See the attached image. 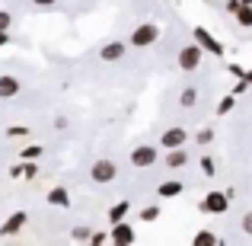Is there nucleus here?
I'll use <instances>...</instances> for the list:
<instances>
[{"instance_id":"nucleus-1","label":"nucleus","mask_w":252,"mask_h":246,"mask_svg":"<svg viewBox=\"0 0 252 246\" xmlns=\"http://www.w3.org/2000/svg\"><path fill=\"white\" fill-rule=\"evenodd\" d=\"M157 38H160V26H157V23H141L134 32H131L128 42L134 45V48H150Z\"/></svg>"},{"instance_id":"nucleus-2","label":"nucleus","mask_w":252,"mask_h":246,"mask_svg":"<svg viewBox=\"0 0 252 246\" xmlns=\"http://www.w3.org/2000/svg\"><path fill=\"white\" fill-rule=\"evenodd\" d=\"M201 55H204V48H201L198 42H191V45H185V48H179V68H182L185 74L198 70V64H201Z\"/></svg>"},{"instance_id":"nucleus-3","label":"nucleus","mask_w":252,"mask_h":246,"mask_svg":"<svg viewBox=\"0 0 252 246\" xmlns=\"http://www.w3.org/2000/svg\"><path fill=\"white\" fill-rule=\"evenodd\" d=\"M115 176H118V166H115V160H96V163L90 166V179H93V182H99V185L112 182Z\"/></svg>"},{"instance_id":"nucleus-4","label":"nucleus","mask_w":252,"mask_h":246,"mask_svg":"<svg viewBox=\"0 0 252 246\" xmlns=\"http://www.w3.org/2000/svg\"><path fill=\"white\" fill-rule=\"evenodd\" d=\"M198 208H201L204 214H223V211L230 208V195H223V192H208Z\"/></svg>"},{"instance_id":"nucleus-5","label":"nucleus","mask_w":252,"mask_h":246,"mask_svg":"<svg viewBox=\"0 0 252 246\" xmlns=\"http://www.w3.org/2000/svg\"><path fill=\"white\" fill-rule=\"evenodd\" d=\"M157 160H160V150L150 147V144H141V147L131 150V163H134L137 170H147V166H154Z\"/></svg>"},{"instance_id":"nucleus-6","label":"nucleus","mask_w":252,"mask_h":246,"mask_svg":"<svg viewBox=\"0 0 252 246\" xmlns=\"http://www.w3.org/2000/svg\"><path fill=\"white\" fill-rule=\"evenodd\" d=\"M191 35H195V42L201 45V48L208 51V55H214V58H223V45L217 42V38L211 35L208 29H201V26H195V32H191Z\"/></svg>"},{"instance_id":"nucleus-7","label":"nucleus","mask_w":252,"mask_h":246,"mask_svg":"<svg viewBox=\"0 0 252 246\" xmlns=\"http://www.w3.org/2000/svg\"><path fill=\"white\" fill-rule=\"evenodd\" d=\"M185 138H189V135H185V128H179V125H172V128H166V131L160 135V147H163V150L182 147V144H185Z\"/></svg>"},{"instance_id":"nucleus-8","label":"nucleus","mask_w":252,"mask_h":246,"mask_svg":"<svg viewBox=\"0 0 252 246\" xmlns=\"http://www.w3.org/2000/svg\"><path fill=\"white\" fill-rule=\"evenodd\" d=\"M109 240H112V243H118V246H131V243H134V227H131V224H125V221L112 224Z\"/></svg>"},{"instance_id":"nucleus-9","label":"nucleus","mask_w":252,"mask_h":246,"mask_svg":"<svg viewBox=\"0 0 252 246\" xmlns=\"http://www.w3.org/2000/svg\"><path fill=\"white\" fill-rule=\"evenodd\" d=\"M125 51H128L125 42H105L102 48H99V58H102V61H122Z\"/></svg>"},{"instance_id":"nucleus-10","label":"nucleus","mask_w":252,"mask_h":246,"mask_svg":"<svg viewBox=\"0 0 252 246\" xmlns=\"http://www.w3.org/2000/svg\"><path fill=\"white\" fill-rule=\"evenodd\" d=\"M19 93V80L13 74H0V99H13Z\"/></svg>"},{"instance_id":"nucleus-11","label":"nucleus","mask_w":252,"mask_h":246,"mask_svg":"<svg viewBox=\"0 0 252 246\" xmlns=\"http://www.w3.org/2000/svg\"><path fill=\"white\" fill-rule=\"evenodd\" d=\"M23 227H26V211H16V214H13L10 221L0 227V234H3V237H13V234H19Z\"/></svg>"},{"instance_id":"nucleus-12","label":"nucleus","mask_w":252,"mask_h":246,"mask_svg":"<svg viewBox=\"0 0 252 246\" xmlns=\"http://www.w3.org/2000/svg\"><path fill=\"white\" fill-rule=\"evenodd\" d=\"M185 163H189V154H185L182 147H172V150H166V166H169V170H182Z\"/></svg>"},{"instance_id":"nucleus-13","label":"nucleus","mask_w":252,"mask_h":246,"mask_svg":"<svg viewBox=\"0 0 252 246\" xmlns=\"http://www.w3.org/2000/svg\"><path fill=\"white\" fill-rule=\"evenodd\" d=\"M48 205H55V208H67V205H70V192L64 189V185L51 189V192H48Z\"/></svg>"},{"instance_id":"nucleus-14","label":"nucleus","mask_w":252,"mask_h":246,"mask_svg":"<svg viewBox=\"0 0 252 246\" xmlns=\"http://www.w3.org/2000/svg\"><path fill=\"white\" fill-rule=\"evenodd\" d=\"M179 192H182V182H176V179H166V182L157 189V195H160V198H176Z\"/></svg>"},{"instance_id":"nucleus-15","label":"nucleus","mask_w":252,"mask_h":246,"mask_svg":"<svg viewBox=\"0 0 252 246\" xmlns=\"http://www.w3.org/2000/svg\"><path fill=\"white\" fill-rule=\"evenodd\" d=\"M195 103H198V90L195 86H185V90L179 93V105H182V109H191Z\"/></svg>"},{"instance_id":"nucleus-16","label":"nucleus","mask_w":252,"mask_h":246,"mask_svg":"<svg viewBox=\"0 0 252 246\" xmlns=\"http://www.w3.org/2000/svg\"><path fill=\"white\" fill-rule=\"evenodd\" d=\"M128 208H131L128 202H118V205H112V208H109V221H112V224L125 221V214H128Z\"/></svg>"},{"instance_id":"nucleus-17","label":"nucleus","mask_w":252,"mask_h":246,"mask_svg":"<svg viewBox=\"0 0 252 246\" xmlns=\"http://www.w3.org/2000/svg\"><path fill=\"white\" fill-rule=\"evenodd\" d=\"M191 243H195V246H217L220 240H217L211 230H201V234H195V240H191Z\"/></svg>"},{"instance_id":"nucleus-18","label":"nucleus","mask_w":252,"mask_h":246,"mask_svg":"<svg viewBox=\"0 0 252 246\" xmlns=\"http://www.w3.org/2000/svg\"><path fill=\"white\" fill-rule=\"evenodd\" d=\"M233 16L240 19V26H252V6H240Z\"/></svg>"},{"instance_id":"nucleus-19","label":"nucleus","mask_w":252,"mask_h":246,"mask_svg":"<svg viewBox=\"0 0 252 246\" xmlns=\"http://www.w3.org/2000/svg\"><path fill=\"white\" fill-rule=\"evenodd\" d=\"M230 109H233V96H223L220 103H217V115H227Z\"/></svg>"},{"instance_id":"nucleus-20","label":"nucleus","mask_w":252,"mask_h":246,"mask_svg":"<svg viewBox=\"0 0 252 246\" xmlns=\"http://www.w3.org/2000/svg\"><path fill=\"white\" fill-rule=\"evenodd\" d=\"M38 157H42V147H38V144H32V147L23 150V160H38Z\"/></svg>"},{"instance_id":"nucleus-21","label":"nucleus","mask_w":252,"mask_h":246,"mask_svg":"<svg viewBox=\"0 0 252 246\" xmlns=\"http://www.w3.org/2000/svg\"><path fill=\"white\" fill-rule=\"evenodd\" d=\"M201 173H204L208 179H211V176L217 173V170H214V160H211V157H201Z\"/></svg>"},{"instance_id":"nucleus-22","label":"nucleus","mask_w":252,"mask_h":246,"mask_svg":"<svg viewBox=\"0 0 252 246\" xmlns=\"http://www.w3.org/2000/svg\"><path fill=\"white\" fill-rule=\"evenodd\" d=\"M141 217H144V221H157V217H160V208H157V205H150V208L141 211Z\"/></svg>"},{"instance_id":"nucleus-23","label":"nucleus","mask_w":252,"mask_h":246,"mask_svg":"<svg viewBox=\"0 0 252 246\" xmlns=\"http://www.w3.org/2000/svg\"><path fill=\"white\" fill-rule=\"evenodd\" d=\"M240 227H243V234H246V237H252V211H246V214H243Z\"/></svg>"},{"instance_id":"nucleus-24","label":"nucleus","mask_w":252,"mask_h":246,"mask_svg":"<svg viewBox=\"0 0 252 246\" xmlns=\"http://www.w3.org/2000/svg\"><path fill=\"white\" fill-rule=\"evenodd\" d=\"M10 23H13V16L6 10H0V32H10Z\"/></svg>"},{"instance_id":"nucleus-25","label":"nucleus","mask_w":252,"mask_h":246,"mask_svg":"<svg viewBox=\"0 0 252 246\" xmlns=\"http://www.w3.org/2000/svg\"><path fill=\"white\" fill-rule=\"evenodd\" d=\"M211 141H214V131H211V128H201V131H198V144H211Z\"/></svg>"},{"instance_id":"nucleus-26","label":"nucleus","mask_w":252,"mask_h":246,"mask_svg":"<svg viewBox=\"0 0 252 246\" xmlns=\"http://www.w3.org/2000/svg\"><path fill=\"white\" fill-rule=\"evenodd\" d=\"M90 237H93V234H90L86 227H77V230H74V240H90Z\"/></svg>"},{"instance_id":"nucleus-27","label":"nucleus","mask_w":252,"mask_h":246,"mask_svg":"<svg viewBox=\"0 0 252 246\" xmlns=\"http://www.w3.org/2000/svg\"><path fill=\"white\" fill-rule=\"evenodd\" d=\"M230 74H233V77H240V80H243V74H246V70H243L240 64H230Z\"/></svg>"},{"instance_id":"nucleus-28","label":"nucleus","mask_w":252,"mask_h":246,"mask_svg":"<svg viewBox=\"0 0 252 246\" xmlns=\"http://www.w3.org/2000/svg\"><path fill=\"white\" fill-rule=\"evenodd\" d=\"M35 173H38V170H35V163H29V166H23V176H29V179H32V176H35Z\"/></svg>"},{"instance_id":"nucleus-29","label":"nucleus","mask_w":252,"mask_h":246,"mask_svg":"<svg viewBox=\"0 0 252 246\" xmlns=\"http://www.w3.org/2000/svg\"><path fill=\"white\" fill-rule=\"evenodd\" d=\"M32 3H35V6H55L58 0H32Z\"/></svg>"},{"instance_id":"nucleus-30","label":"nucleus","mask_w":252,"mask_h":246,"mask_svg":"<svg viewBox=\"0 0 252 246\" xmlns=\"http://www.w3.org/2000/svg\"><path fill=\"white\" fill-rule=\"evenodd\" d=\"M6 42H10V35H6V32H0V48H3Z\"/></svg>"},{"instance_id":"nucleus-31","label":"nucleus","mask_w":252,"mask_h":246,"mask_svg":"<svg viewBox=\"0 0 252 246\" xmlns=\"http://www.w3.org/2000/svg\"><path fill=\"white\" fill-rule=\"evenodd\" d=\"M243 80H246V83H252V70H246V74H243Z\"/></svg>"},{"instance_id":"nucleus-32","label":"nucleus","mask_w":252,"mask_h":246,"mask_svg":"<svg viewBox=\"0 0 252 246\" xmlns=\"http://www.w3.org/2000/svg\"><path fill=\"white\" fill-rule=\"evenodd\" d=\"M240 3H243V6H252V0H240Z\"/></svg>"}]
</instances>
